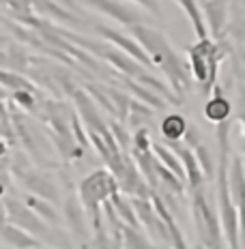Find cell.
<instances>
[{
	"mask_svg": "<svg viewBox=\"0 0 245 249\" xmlns=\"http://www.w3.org/2000/svg\"><path fill=\"white\" fill-rule=\"evenodd\" d=\"M114 191H118V185L114 176L108 172L106 168H99L91 172L86 178H82L80 187H77V200H80L84 215L91 217L93 234L103 232V217H101V202L108 200Z\"/></svg>",
	"mask_w": 245,
	"mask_h": 249,
	"instance_id": "6da1fadb",
	"label": "cell"
},
{
	"mask_svg": "<svg viewBox=\"0 0 245 249\" xmlns=\"http://www.w3.org/2000/svg\"><path fill=\"white\" fill-rule=\"evenodd\" d=\"M9 106L11 107H7V110H9V118H11L15 140L22 142L26 157L35 159V163H37L39 168H54L56 159L52 157V144L48 142L45 133L41 131L33 121H28V116H26L24 112L15 110L13 103H9Z\"/></svg>",
	"mask_w": 245,
	"mask_h": 249,
	"instance_id": "7a4b0ae2",
	"label": "cell"
},
{
	"mask_svg": "<svg viewBox=\"0 0 245 249\" xmlns=\"http://www.w3.org/2000/svg\"><path fill=\"white\" fill-rule=\"evenodd\" d=\"M228 157L230 153H220V161L215 165V178H217V217H220L222 238H226L228 249H241L239 245V228H241V215L234 206L228 191Z\"/></svg>",
	"mask_w": 245,
	"mask_h": 249,
	"instance_id": "3957f363",
	"label": "cell"
},
{
	"mask_svg": "<svg viewBox=\"0 0 245 249\" xmlns=\"http://www.w3.org/2000/svg\"><path fill=\"white\" fill-rule=\"evenodd\" d=\"M2 206H4V219H7L11 226L24 230L26 234H30L33 238L41 236V238H45V241H50V243H60V245H65V247L69 245L67 236L62 234L58 228H52L48 224H43V221H41L39 217L24 204V202L7 198ZM37 241H39V238H37Z\"/></svg>",
	"mask_w": 245,
	"mask_h": 249,
	"instance_id": "277c9868",
	"label": "cell"
},
{
	"mask_svg": "<svg viewBox=\"0 0 245 249\" xmlns=\"http://www.w3.org/2000/svg\"><path fill=\"white\" fill-rule=\"evenodd\" d=\"M191 215H194V224L198 232V243L205 249L224 243L220 217H217L215 206L211 204L207 194V187H198L191 194Z\"/></svg>",
	"mask_w": 245,
	"mask_h": 249,
	"instance_id": "5b68a950",
	"label": "cell"
},
{
	"mask_svg": "<svg viewBox=\"0 0 245 249\" xmlns=\"http://www.w3.org/2000/svg\"><path fill=\"white\" fill-rule=\"evenodd\" d=\"M9 170H11L13 178L19 180V183L30 191V196L50 202V204L58 200L60 194H58V187H56V180L52 178L48 172L37 170L35 165H30L26 155H18V157L9 163Z\"/></svg>",
	"mask_w": 245,
	"mask_h": 249,
	"instance_id": "8992f818",
	"label": "cell"
},
{
	"mask_svg": "<svg viewBox=\"0 0 245 249\" xmlns=\"http://www.w3.org/2000/svg\"><path fill=\"white\" fill-rule=\"evenodd\" d=\"M157 67L164 71L166 80H168V84H170V90L183 101L185 92H189V88H191V75H189L187 65L179 58V54L170 48L164 56H161Z\"/></svg>",
	"mask_w": 245,
	"mask_h": 249,
	"instance_id": "52a82bcc",
	"label": "cell"
},
{
	"mask_svg": "<svg viewBox=\"0 0 245 249\" xmlns=\"http://www.w3.org/2000/svg\"><path fill=\"white\" fill-rule=\"evenodd\" d=\"M71 97H74V106H75V114L77 118L82 121L86 131H95L99 133L101 138H108L110 136V129H108V121L99 114L95 101L88 97V92L84 88H75L74 92H71Z\"/></svg>",
	"mask_w": 245,
	"mask_h": 249,
	"instance_id": "ba28073f",
	"label": "cell"
},
{
	"mask_svg": "<svg viewBox=\"0 0 245 249\" xmlns=\"http://www.w3.org/2000/svg\"><path fill=\"white\" fill-rule=\"evenodd\" d=\"M129 30H132V39L147 52L153 67L159 65L161 56L172 48L168 43V39L164 37V33H159V30H155V28H149V26H144V24H133V26H129Z\"/></svg>",
	"mask_w": 245,
	"mask_h": 249,
	"instance_id": "9c48e42d",
	"label": "cell"
},
{
	"mask_svg": "<svg viewBox=\"0 0 245 249\" xmlns=\"http://www.w3.org/2000/svg\"><path fill=\"white\" fill-rule=\"evenodd\" d=\"M95 30H97L99 35H101L103 39L108 41V43H112V45H116V48H121L123 54H127L129 58H133L135 62H138V65H142V67H153V62H151V58L147 56V52L140 48V45L135 43L132 37H125L123 33H118V30L110 28V26H101V24H97Z\"/></svg>",
	"mask_w": 245,
	"mask_h": 249,
	"instance_id": "30bf717a",
	"label": "cell"
},
{
	"mask_svg": "<svg viewBox=\"0 0 245 249\" xmlns=\"http://www.w3.org/2000/svg\"><path fill=\"white\" fill-rule=\"evenodd\" d=\"M213 48V39H198V43L187 48V56H189V75L191 82H198L200 86L207 84L208 80V54Z\"/></svg>",
	"mask_w": 245,
	"mask_h": 249,
	"instance_id": "8fae6325",
	"label": "cell"
},
{
	"mask_svg": "<svg viewBox=\"0 0 245 249\" xmlns=\"http://www.w3.org/2000/svg\"><path fill=\"white\" fill-rule=\"evenodd\" d=\"M202 19H207L205 26L207 30H211L213 41H222L224 30L228 24V0H207L200 7Z\"/></svg>",
	"mask_w": 245,
	"mask_h": 249,
	"instance_id": "7c38bea8",
	"label": "cell"
},
{
	"mask_svg": "<svg viewBox=\"0 0 245 249\" xmlns=\"http://www.w3.org/2000/svg\"><path fill=\"white\" fill-rule=\"evenodd\" d=\"M82 2H84L86 7L95 9L97 13H103V15H108V18L116 19L118 24L127 26V28L133 24H142V15L135 13L133 9L125 7L121 2H116V0H82Z\"/></svg>",
	"mask_w": 245,
	"mask_h": 249,
	"instance_id": "4fadbf2b",
	"label": "cell"
},
{
	"mask_svg": "<svg viewBox=\"0 0 245 249\" xmlns=\"http://www.w3.org/2000/svg\"><path fill=\"white\" fill-rule=\"evenodd\" d=\"M65 219H67V224H69L71 232H74V236L77 238V243H80L82 247H86L88 238H91L88 219L84 215V209H82L80 200H77V196H74V194L65 200Z\"/></svg>",
	"mask_w": 245,
	"mask_h": 249,
	"instance_id": "5bb4252c",
	"label": "cell"
},
{
	"mask_svg": "<svg viewBox=\"0 0 245 249\" xmlns=\"http://www.w3.org/2000/svg\"><path fill=\"white\" fill-rule=\"evenodd\" d=\"M30 11L39 18H48V19H56V22H62L67 26H74L75 30H82L86 26V22L82 18H75L74 13L65 11L62 7H58L52 0H30Z\"/></svg>",
	"mask_w": 245,
	"mask_h": 249,
	"instance_id": "9a60e30c",
	"label": "cell"
},
{
	"mask_svg": "<svg viewBox=\"0 0 245 249\" xmlns=\"http://www.w3.org/2000/svg\"><path fill=\"white\" fill-rule=\"evenodd\" d=\"M99 58L108 60L114 67V69L118 71V73H121L123 77H129V80H135V77H138L144 71L142 65H138L133 58H129L127 54H123L121 50L110 48V45H106V48L99 52Z\"/></svg>",
	"mask_w": 245,
	"mask_h": 249,
	"instance_id": "2e32d148",
	"label": "cell"
},
{
	"mask_svg": "<svg viewBox=\"0 0 245 249\" xmlns=\"http://www.w3.org/2000/svg\"><path fill=\"white\" fill-rule=\"evenodd\" d=\"M230 112L232 106L230 101L224 97L222 86H213V97H208L205 103V116L213 123H224V121H230Z\"/></svg>",
	"mask_w": 245,
	"mask_h": 249,
	"instance_id": "e0dca14e",
	"label": "cell"
},
{
	"mask_svg": "<svg viewBox=\"0 0 245 249\" xmlns=\"http://www.w3.org/2000/svg\"><path fill=\"white\" fill-rule=\"evenodd\" d=\"M226 180H228V191H230L234 206L241 211V204H243V159H241V155H237L232 159V163H228Z\"/></svg>",
	"mask_w": 245,
	"mask_h": 249,
	"instance_id": "ac0fdd59",
	"label": "cell"
},
{
	"mask_svg": "<svg viewBox=\"0 0 245 249\" xmlns=\"http://www.w3.org/2000/svg\"><path fill=\"white\" fill-rule=\"evenodd\" d=\"M133 82H138L140 86H144V88H149V90H153L155 95L157 97H161V99H164L166 103H168V106H181V101L179 97L174 95V92L170 90V86H166L164 82L159 80V77H155V75H151L149 71H142V73H140L138 77H135Z\"/></svg>",
	"mask_w": 245,
	"mask_h": 249,
	"instance_id": "d6986e66",
	"label": "cell"
},
{
	"mask_svg": "<svg viewBox=\"0 0 245 249\" xmlns=\"http://www.w3.org/2000/svg\"><path fill=\"white\" fill-rule=\"evenodd\" d=\"M108 200H110L112 209H114V213H116V217H118V221H121L123 226L135 228V230H142V228H140V224H138V217H135V213H133L132 202L125 198L121 191H114V194H112Z\"/></svg>",
	"mask_w": 245,
	"mask_h": 249,
	"instance_id": "ffe728a7",
	"label": "cell"
},
{
	"mask_svg": "<svg viewBox=\"0 0 245 249\" xmlns=\"http://www.w3.org/2000/svg\"><path fill=\"white\" fill-rule=\"evenodd\" d=\"M123 84L135 97V99H138L140 103H144L147 107H151V110H166V107H168V103L161 99V97H157L153 90H149V88L140 86L138 82L129 80V77H123Z\"/></svg>",
	"mask_w": 245,
	"mask_h": 249,
	"instance_id": "44dd1931",
	"label": "cell"
},
{
	"mask_svg": "<svg viewBox=\"0 0 245 249\" xmlns=\"http://www.w3.org/2000/svg\"><path fill=\"white\" fill-rule=\"evenodd\" d=\"M0 236H2L4 241H7L11 247H15V249H33V247L41 245L37 238H33L30 234H26L24 230H19V228H15L11 224L0 226Z\"/></svg>",
	"mask_w": 245,
	"mask_h": 249,
	"instance_id": "7402d4cb",
	"label": "cell"
},
{
	"mask_svg": "<svg viewBox=\"0 0 245 249\" xmlns=\"http://www.w3.org/2000/svg\"><path fill=\"white\" fill-rule=\"evenodd\" d=\"M174 2H179V7L183 9V13L187 15V19H189L191 28H194L196 37L198 39H208V30H207V26H205V19H202L200 4H198V0H174Z\"/></svg>",
	"mask_w": 245,
	"mask_h": 249,
	"instance_id": "603a6c76",
	"label": "cell"
},
{
	"mask_svg": "<svg viewBox=\"0 0 245 249\" xmlns=\"http://www.w3.org/2000/svg\"><path fill=\"white\" fill-rule=\"evenodd\" d=\"M24 204L28 206V209L33 211L35 215H37L39 219L43 221V224H48V226H52V228H58L60 217H58V213H56V209L50 204V202L39 200V198H35V196H28Z\"/></svg>",
	"mask_w": 245,
	"mask_h": 249,
	"instance_id": "cb8c5ba5",
	"label": "cell"
},
{
	"mask_svg": "<svg viewBox=\"0 0 245 249\" xmlns=\"http://www.w3.org/2000/svg\"><path fill=\"white\" fill-rule=\"evenodd\" d=\"M121 247L123 249H159L144 234V230H135V228H129V226L121 228Z\"/></svg>",
	"mask_w": 245,
	"mask_h": 249,
	"instance_id": "d4e9b609",
	"label": "cell"
},
{
	"mask_svg": "<svg viewBox=\"0 0 245 249\" xmlns=\"http://www.w3.org/2000/svg\"><path fill=\"white\" fill-rule=\"evenodd\" d=\"M153 118V110L147 107L144 103H140L138 99H129V107H127V118H125V124L129 129H142L147 127V123Z\"/></svg>",
	"mask_w": 245,
	"mask_h": 249,
	"instance_id": "484cf974",
	"label": "cell"
},
{
	"mask_svg": "<svg viewBox=\"0 0 245 249\" xmlns=\"http://www.w3.org/2000/svg\"><path fill=\"white\" fill-rule=\"evenodd\" d=\"M185 127H187V121L181 114H168L161 121L159 131L164 136V140H181L185 133Z\"/></svg>",
	"mask_w": 245,
	"mask_h": 249,
	"instance_id": "4316f807",
	"label": "cell"
},
{
	"mask_svg": "<svg viewBox=\"0 0 245 249\" xmlns=\"http://www.w3.org/2000/svg\"><path fill=\"white\" fill-rule=\"evenodd\" d=\"M0 86L4 90H30V92H37V88L33 86V82L26 80L22 73H15V71H9V69H0Z\"/></svg>",
	"mask_w": 245,
	"mask_h": 249,
	"instance_id": "83f0119b",
	"label": "cell"
},
{
	"mask_svg": "<svg viewBox=\"0 0 245 249\" xmlns=\"http://www.w3.org/2000/svg\"><path fill=\"white\" fill-rule=\"evenodd\" d=\"M110 99L112 107H114V121L125 124V118H127V107H129V95L127 90H118V88H103Z\"/></svg>",
	"mask_w": 245,
	"mask_h": 249,
	"instance_id": "f1b7e54d",
	"label": "cell"
},
{
	"mask_svg": "<svg viewBox=\"0 0 245 249\" xmlns=\"http://www.w3.org/2000/svg\"><path fill=\"white\" fill-rule=\"evenodd\" d=\"M4 56H7V69L15 71V73H18L19 69H26L28 62H30L28 54H26V50H24V45H19V43L9 45L7 52H4Z\"/></svg>",
	"mask_w": 245,
	"mask_h": 249,
	"instance_id": "f546056e",
	"label": "cell"
},
{
	"mask_svg": "<svg viewBox=\"0 0 245 249\" xmlns=\"http://www.w3.org/2000/svg\"><path fill=\"white\" fill-rule=\"evenodd\" d=\"M194 155H196V161L198 165H200V172L202 176H205V180H211V178H215V161H213V155H211V150H208L205 144H198V146L194 148Z\"/></svg>",
	"mask_w": 245,
	"mask_h": 249,
	"instance_id": "4dcf8cb0",
	"label": "cell"
},
{
	"mask_svg": "<svg viewBox=\"0 0 245 249\" xmlns=\"http://www.w3.org/2000/svg\"><path fill=\"white\" fill-rule=\"evenodd\" d=\"M11 103L22 107V112H37L39 97L37 92H30V90H15L11 92Z\"/></svg>",
	"mask_w": 245,
	"mask_h": 249,
	"instance_id": "1f68e13d",
	"label": "cell"
},
{
	"mask_svg": "<svg viewBox=\"0 0 245 249\" xmlns=\"http://www.w3.org/2000/svg\"><path fill=\"white\" fill-rule=\"evenodd\" d=\"M108 129H110V136L116 142V146L121 153H129V146H132V138H129L125 124L116 123V121H108Z\"/></svg>",
	"mask_w": 245,
	"mask_h": 249,
	"instance_id": "d6a6232c",
	"label": "cell"
},
{
	"mask_svg": "<svg viewBox=\"0 0 245 249\" xmlns=\"http://www.w3.org/2000/svg\"><path fill=\"white\" fill-rule=\"evenodd\" d=\"M181 140H185V146L187 148H196L198 144H200V131H198V127L196 124H189L187 123V127H185V133H183V138Z\"/></svg>",
	"mask_w": 245,
	"mask_h": 249,
	"instance_id": "836d02e7",
	"label": "cell"
},
{
	"mask_svg": "<svg viewBox=\"0 0 245 249\" xmlns=\"http://www.w3.org/2000/svg\"><path fill=\"white\" fill-rule=\"evenodd\" d=\"M133 2H138L140 7L147 9V11L151 15H155V18H159V15H161V7H159L157 0H133Z\"/></svg>",
	"mask_w": 245,
	"mask_h": 249,
	"instance_id": "e575fe53",
	"label": "cell"
},
{
	"mask_svg": "<svg viewBox=\"0 0 245 249\" xmlns=\"http://www.w3.org/2000/svg\"><path fill=\"white\" fill-rule=\"evenodd\" d=\"M7 183H9V176H7V172H0V196H4Z\"/></svg>",
	"mask_w": 245,
	"mask_h": 249,
	"instance_id": "d590c367",
	"label": "cell"
},
{
	"mask_svg": "<svg viewBox=\"0 0 245 249\" xmlns=\"http://www.w3.org/2000/svg\"><path fill=\"white\" fill-rule=\"evenodd\" d=\"M9 159L7 157H0V172H7V168H9Z\"/></svg>",
	"mask_w": 245,
	"mask_h": 249,
	"instance_id": "8d00e7d4",
	"label": "cell"
},
{
	"mask_svg": "<svg viewBox=\"0 0 245 249\" xmlns=\"http://www.w3.org/2000/svg\"><path fill=\"white\" fill-rule=\"evenodd\" d=\"M0 157H7V142L0 138Z\"/></svg>",
	"mask_w": 245,
	"mask_h": 249,
	"instance_id": "74e56055",
	"label": "cell"
},
{
	"mask_svg": "<svg viewBox=\"0 0 245 249\" xmlns=\"http://www.w3.org/2000/svg\"><path fill=\"white\" fill-rule=\"evenodd\" d=\"M4 221H7V219H4V206H2V204H0V226H2V224H4Z\"/></svg>",
	"mask_w": 245,
	"mask_h": 249,
	"instance_id": "f35d334b",
	"label": "cell"
},
{
	"mask_svg": "<svg viewBox=\"0 0 245 249\" xmlns=\"http://www.w3.org/2000/svg\"><path fill=\"white\" fill-rule=\"evenodd\" d=\"M0 99H2V101H4V99H7V90H4V88H2V86H0Z\"/></svg>",
	"mask_w": 245,
	"mask_h": 249,
	"instance_id": "ab89813d",
	"label": "cell"
},
{
	"mask_svg": "<svg viewBox=\"0 0 245 249\" xmlns=\"http://www.w3.org/2000/svg\"><path fill=\"white\" fill-rule=\"evenodd\" d=\"M208 249H228L224 243H217V245H213V247H208Z\"/></svg>",
	"mask_w": 245,
	"mask_h": 249,
	"instance_id": "60d3db41",
	"label": "cell"
},
{
	"mask_svg": "<svg viewBox=\"0 0 245 249\" xmlns=\"http://www.w3.org/2000/svg\"><path fill=\"white\" fill-rule=\"evenodd\" d=\"M0 4H2V7H7V9H9V4H11V0H0Z\"/></svg>",
	"mask_w": 245,
	"mask_h": 249,
	"instance_id": "b9f144b4",
	"label": "cell"
},
{
	"mask_svg": "<svg viewBox=\"0 0 245 249\" xmlns=\"http://www.w3.org/2000/svg\"><path fill=\"white\" fill-rule=\"evenodd\" d=\"M33 249H54V247H48V245H37V247H33Z\"/></svg>",
	"mask_w": 245,
	"mask_h": 249,
	"instance_id": "7bdbcfd3",
	"label": "cell"
},
{
	"mask_svg": "<svg viewBox=\"0 0 245 249\" xmlns=\"http://www.w3.org/2000/svg\"><path fill=\"white\" fill-rule=\"evenodd\" d=\"M194 249H205V247H202V245H200V243H198V245H196Z\"/></svg>",
	"mask_w": 245,
	"mask_h": 249,
	"instance_id": "ee69618b",
	"label": "cell"
},
{
	"mask_svg": "<svg viewBox=\"0 0 245 249\" xmlns=\"http://www.w3.org/2000/svg\"><path fill=\"white\" fill-rule=\"evenodd\" d=\"M0 138H2V124H0Z\"/></svg>",
	"mask_w": 245,
	"mask_h": 249,
	"instance_id": "f6af8a7d",
	"label": "cell"
},
{
	"mask_svg": "<svg viewBox=\"0 0 245 249\" xmlns=\"http://www.w3.org/2000/svg\"><path fill=\"white\" fill-rule=\"evenodd\" d=\"M202 2H207V0H198V4H202Z\"/></svg>",
	"mask_w": 245,
	"mask_h": 249,
	"instance_id": "bcb514c9",
	"label": "cell"
},
{
	"mask_svg": "<svg viewBox=\"0 0 245 249\" xmlns=\"http://www.w3.org/2000/svg\"><path fill=\"white\" fill-rule=\"evenodd\" d=\"M161 249H170V247H161Z\"/></svg>",
	"mask_w": 245,
	"mask_h": 249,
	"instance_id": "7dc6e473",
	"label": "cell"
}]
</instances>
